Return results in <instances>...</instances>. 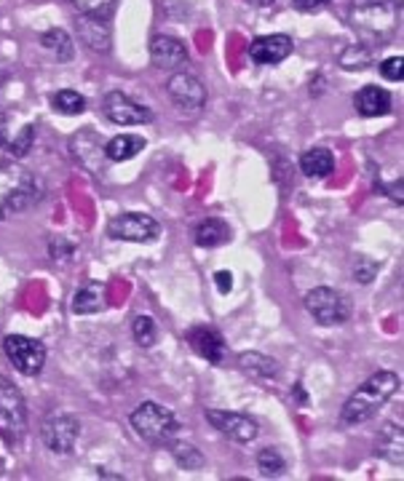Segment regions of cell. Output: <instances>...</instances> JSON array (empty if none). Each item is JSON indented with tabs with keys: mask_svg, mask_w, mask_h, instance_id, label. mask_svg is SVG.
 <instances>
[{
	"mask_svg": "<svg viewBox=\"0 0 404 481\" xmlns=\"http://www.w3.org/2000/svg\"><path fill=\"white\" fill-rule=\"evenodd\" d=\"M402 19L400 0H354L351 5V27L362 35V40L375 48L386 46L394 38Z\"/></svg>",
	"mask_w": 404,
	"mask_h": 481,
	"instance_id": "cell-1",
	"label": "cell"
},
{
	"mask_svg": "<svg viewBox=\"0 0 404 481\" xmlns=\"http://www.w3.org/2000/svg\"><path fill=\"white\" fill-rule=\"evenodd\" d=\"M402 380L400 374L394 372H375L367 382H362L351 396L348 401L343 404V412H340V423L343 425H359V423H367L370 417H375L383 404L400 391Z\"/></svg>",
	"mask_w": 404,
	"mask_h": 481,
	"instance_id": "cell-2",
	"label": "cell"
},
{
	"mask_svg": "<svg viewBox=\"0 0 404 481\" xmlns=\"http://www.w3.org/2000/svg\"><path fill=\"white\" fill-rule=\"evenodd\" d=\"M134 434L148 442L150 447H169L177 434H180V420L172 415V409L156 404V401H145L140 404L132 417H129Z\"/></svg>",
	"mask_w": 404,
	"mask_h": 481,
	"instance_id": "cell-3",
	"label": "cell"
},
{
	"mask_svg": "<svg viewBox=\"0 0 404 481\" xmlns=\"http://www.w3.org/2000/svg\"><path fill=\"white\" fill-rule=\"evenodd\" d=\"M27 434V407L19 388L0 377V439L5 444H19Z\"/></svg>",
	"mask_w": 404,
	"mask_h": 481,
	"instance_id": "cell-4",
	"label": "cell"
},
{
	"mask_svg": "<svg viewBox=\"0 0 404 481\" xmlns=\"http://www.w3.org/2000/svg\"><path fill=\"white\" fill-rule=\"evenodd\" d=\"M305 308L314 316L316 323L322 326H340L351 316V305L348 300L330 287H316L305 295Z\"/></svg>",
	"mask_w": 404,
	"mask_h": 481,
	"instance_id": "cell-5",
	"label": "cell"
},
{
	"mask_svg": "<svg viewBox=\"0 0 404 481\" xmlns=\"http://www.w3.org/2000/svg\"><path fill=\"white\" fill-rule=\"evenodd\" d=\"M107 236L129 244H153L161 236V222H156L150 214L126 211L107 222Z\"/></svg>",
	"mask_w": 404,
	"mask_h": 481,
	"instance_id": "cell-6",
	"label": "cell"
},
{
	"mask_svg": "<svg viewBox=\"0 0 404 481\" xmlns=\"http://www.w3.org/2000/svg\"><path fill=\"white\" fill-rule=\"evenodd\" d=\"M3 350L8 356V361L13 364V369L24 377H35L40 374L43 364H46V348L40 339L24 337V334H8L3 339Z\"/></svg>",
	"mask_w": 404,
	"mask_h": 481,
	"instance_id": "cell-7",
	"label": "cell"
},
{
	"mask_svg": "<svg viewBox=\"0 0 404 481\" xmlns=\"http://www.w3.org/2000/svg\"><path fill=\"white\" fill-rule=\"evenodd\" d=\"M78 436H81V423L73 415H64V412L48 415L40 425V439H43L46 450H51L56 455L73 452L75 444H78Z\"/></svg>",
	"mask_w": 404,
	"mask_h": 481,
	"instance_id": "cell-8",
	"label": "cell"
},
{
	"mask_svg": "<svg viewBox=\"0 0 404 481\" xmlns=\"http://www.w3.org/2000/svg\"><path fill=\"white\" fill-rule=\"evenodd\" d=\"M167 94L175 102V107L185 116H199L206 105V89L191 73H175L167 83Z\"/></svg>",
	"mask_w": 404,
	"mask_h": 481,
	"instance_id": "cell-9",
	"label": "cell"
},
{
	"mask_svg": "<svg viewBox=\"0 0 404 481\" xmlns=\"http://www.w3.org/2000/svg\"><path fill=\"white\" fill-rule=\"evenodd\" d=\"M102 113L110 124L116 126H142V124H150L153 121V113L150 107L134 102L129 94L124 91H110L102 102Z\"/></svg>",
	"mask_w": 404,
	"mask_h": 481,
	"instance_id": "cell-10",
	"label": "cell"
},
{
	"mask_svg": "<svg viewBox=\"0 0 404 481\" xmlns=\"http://www.w3.org/2000/svg\"><path fill=\"white\" fill-rule=\"evenodd\" d=\"M206 420L211 428H217L225 439L236 442V444H249L257 439L260 434V425L241 415V412H225V409H206Z\"/></svg>",
	"mask_w": 404,
	"mask_h": 481,
	"instance_id": "cell-11",
	"label": "cell"
},
{
	"mask_svg": "<svg viewBox=\"0 0 404 481\" xmlns=\"http://www.w3.org/2000/svg\"><path fill=\"white\" fill-rule=\"evenodd\" d=\"M70 150H73V159L78 160L86 171H91V174H99V171H105V142H102V137L97 134V132H91V129H83V132H78L73 140H70Z\"/></svg>",
	"mask_w": 404,
	"mask_h": 481,
	"instance_id": "cell-12",
	"label": "cell"
},
{
	"mask_svg": "<svg viewBox=\"0 0 404 481\" xmlns=\"http://www.w3.org/2000/svg\"><path fill=\"white\" fill-rule=\"evenodd\" d=\"M292 48H295V43H292L289 35H281V32L260 35V38H254L249 43V59L254 64H265V67L268 64H281L292 54Z\"/></svg>",
	"mask_w": 404,
	"mask_h": 481,
	"instance_id": "cell-13",
	"label": "cell"
},
{
	"mask_svg": "<svg viewBox=\"0 0 404 481\" xmlns=\"http://www.w3.org/2000/svg\"><path fill=\"white\" fill-rule=\"evenodd\" d=\"M185 339L193 348V353H199L209 364L219 366L225 361L228 348H225V339L219 337L217 329H211V326H193V329H188Z\"/></svg>",
	"mask_w": 404,
	"mask_h": 481,
	"instance_id": "cell-14",
	"label": "cell"
},
{
	"mask_svg": "<svg viewBox=\"0 0 404 481\" xmlns=\"http://www.w3.org/2000/svg\"><path fill=\"white\" fill-rule=\"evenodd\" d=\"M150 59L159 70H180L188 62V48L172 35H156L150 40Z\"/></svg>",
	"mask_w": 404,
	"mask_h": 481,
	"instance_id": "cell-15",
	"label": "cell"
},
{
	"mask_svg": "<svg viewBox=\"0 0 404 481\" xmlns=\"http://www.w3.org/2000/svg\"><path fill=\"white\" fill-rule=\"evenodd\" d=\"M75 30H78V38H81L91 51H99V54H107V51H110V24H107V19L81 13Z\"/></svg>",
	"mask_w": 404,
	"mask_h": 481,
	"instance_id": "cell-16",
	"label": "cell"
},
{
	"mask_svg": "<svg viewBox=\"0 0 404 481\" xmlns=\"http://www.w3.org/2000/svg\"><path fill=\"white\" fill-rule=\"evenodd\" d=\"M354 105H357V113L365 116V118H381V116H389L391 113V94L381 86H365L357 91L354 97Z\"/></svg>",
	"mask_w": 404,
	"mask_h": 481,
	"instance_id": "cell-17",
	"label": "cell"
},
{
	"mask_svg": "<svg viewBox=\"0 0 404 481\" xmlns=\"http://www.w3.org/2000/svg\"><path fill=\"white\" fill-rule=\"evenodd\" d=\"M375 452L383 458V460H389L391 466H404V434H402V425H394V423H389V425H383V431H381V436H378V442H375Z\"/></svg>",
	"mask_w": 404,
	"mask_h": 481,
	"instance_id": "cell-18",
	"label": "cell"
},
{
	"mask_svg": "<svg viewBox=\"0 0 404 481\" xmlns=\"http://www.w3.org/2000/svg\"><path fill=\"white\" fill-rule=\"evenodd\" d=\"M300 171L308 179H324L335 171V156L327 148H311L300 159Z\"/></svg>",
	"mask_w": 404,
	"mask_h": 481,
	"instance_id": "cell-19",
	"label": "cell"
},
{
	"mask_svg": "<svg viewBox=\"0 0 404 481\" xmlns=\"http://www.w3.org/2000/svg\"><path fill=\"white\" fill-rule=\"evenodd\" d=\"M145 145L148 142L142 137H137V134H118L105 145V156H107V160H116V163L132 160L145 150Z\"/></svg>",
	"mask_w": 404,
	"mask_h": 481,
	"instance_id": "cell-20",
	"label": "cell"
},
{
	"mask_svg": "<svg viewBox=\"0 0 404 481\" xmlns=\"http://www.w3.org/2000/svg\"><path fill=\"white\" fill-rule=\"evenodd\" d=\"M238 364L246 374L257 377V380H276L279 377V364L271 358V356H262V353H241L238 356Z\"/></svg>",
	"mask_w": 404,
	"mask_h": 481,
	"instance_id": "cell-21",
	"label": "cell"
},
{
	"mask_svg": "<svg viewBox=\"0 0 404 481\" xmlns=\"http://www.w3.org/2000/svg\"><path fill=\"white\" fill-rule=\"evenodd\" d=\"M102 308H105V287L102 284H89L73 297V314H78V316H89Z\"/></svg>",
	"mask_w": 404,
	"mask_h": 481,
	"instance_id": "cell-22",
	"label": "cell"
},
{
	"mask_svg": "<svg viewBox=\"0 0 404 481\" xmlns=\"http://www.w3.org/2000/svg\"><path fill=\"white\" fill-rule=\"evenodd\" d=\"M40 43H43V48H46V51H51V54H54V59H59V62H70V59H73V54H75V43H73V38H70L64 30H59V27H54V30L43 32Z\"/></svg>",
	"mask_w": 404,
	"mask_h": 481,
	"instance_id": "cell-23",
	"label": "cell"
},
{
	"mask_svg": "<svg viewBox=\"0 0 404 481\" xmlns=\"http://www.w3.org/2000/svg\"><path fill=\"white\" fill-rule=\"evenodd\" d=\"M228 238H230V228L222 219H203L196 228V244L203 249L222 246V244H228Z\"/></svg>",
	"mask_w": 404,
	"mask_h": 481,
	"instance_id": "cell-24",
	"label": "cell"
},
{
	"mask_svg": "<svg viewBox=\"0 0 404 481\" xmlns=\"http://www.w3.org/2000/svg\"><path fill=\"white\" fill-rule=\"evenodd\" d=\"M373 56H375V51H373L367 43H354V46H348V48L340 54L338 64H340L343 70H367V67L373 64Z\"/></svg>",
	"mask_w": 404,
	"mask_h": 481,
	"instance_id": "cell-25",
	"label": "cell"
},
{
	"mask_svg": "<svg viewBox=\"0 0 404 481\" xmlns=\"http://www.w3.org/2000/svg\"><path fill=\"white\" fill-rule=\"evenodd\" d=\"M51 107L62 116H81L86 110V99L73 89H62L51 97Z\"/></svg>",
	"mask_w": 404,
	"mask_h": 481,
	"instance_id": "cell-26",
	"label": "cell"
},
{
	"mask_svg": "<svg viewBox=\"0 0 404 481\" xmlns=\"http://www.w3.org/2000/svg\"><path fill=\"white\" fill-rule=\"evenodd\" d=\"M169 450H172L175 463H177V466H183L185 471H199V468H203V455L196 450V447L183 444V442H172V444H169Z\"/></svg>",
	"mask_w": 404,
	"mask_h": 481,
	"instance_id": "cell-27",
	"label": "cell"
},
{
	"mask_svg": "<svg viewBox=\"0 0 404 481\" xmlns=\"http://www.w3.org/2000/svg\"><path fill=\"white\" fill-rule=\"evenodd\" d=\"M257 468H260V474L262 477H281L284 471H287V460H284V455L279 452V450H273V447H268V450H262L260 455H257Z\"/></svg>",
	"mask_w": 404,
	"mask_h": 481,
	"instance_id": "cell-28",
	"label": "cell"
},
{
	"mask_svg": "<svg viewBox=\"0 0 404 481\" xmlns=\"http://www.w3.org/2000/svg\"><path fill=\"white\" fill-rule=\"evenodd\" d=\"M132 334H134V342L140 348H150L156 342V337H159V326L150 316H137L132 321Z\"/></svg>",
	"mask_w": 404,
	"mask_h": 481,
	"instance_id": "cell-29",
	"label": "cell"
},
{
	"mask_svg": "<svg viewBox=\"0 0 404 481\" xmlns=\"http://www.w3.org/2000/svg\"><path fill=\"white\" fill-rule=\"evenodd\" d=\"M81 13H89V16H102V19H110L118 0H70Z\"/></svg>",
	"mask_w": 404,
	"mask_h": 481,
	"instance_id": "cell-30",
	"label": "cell"
},
{
	"mask_svg": "<svg viewBox=\"0 0 404 481\" xmlns=\"http://www.w3.org/2000/svg\"><path fill=\"white\" fill-rule=\"evenodd\" d=\"M32 142H35V126H24L21 134L8 145V153H11L13 159H24L27 150L32 148Z\"/></svg>",
	"mask_w": 404,
	"mask_h": 481,
	"instance_id": "cell-31",
	"label": "cell"
},
{
	"mask_svg": "<svg viewBox=\"0 0 404 481\" xmlns=\"http://www.w3.org/2000/svg\"><path fill=\"white\" fill-rule=\"evenodd\" d=\"M381 75L391 83H400L404 78V59L402 56H389L381 62Z\"/></svg>",
	"mask_w": 404,
	"mask_h": 481,
	"instance_id": "cell-32",
	"label": "cell"
},
{
	"mask_svg": "<svg viewBox=\"0 0 404 481\" xmlns=\"http://www.w3.org/2000/svg\"><path fill=\"white\" fill-rule=\"evenodd\" d=\"M375 276H378V265H375L373 260H367V257H359L357 265H354V279H357L359 284H370Z\"/></svg>",
	"mask_w": 404,
	"mask_h": 481,
	"instance_id": "cell-33",
	"label": "cell"
},
{
	"mask_svg": "<svg viewBox=\"0 0 404 481\" xmlns=\"http://www.w3.org/2000/svg\"><path fill=\"white\" fill-rule=\"evenodd\" d=\"M292 5L303 13H316L330 5V0H292Z\"/></svg>",
	"mask_w": 404,
	"mask_h": 481,
	"instance_id": "cell-34",
	"label": "cell"
},
{
	"mask_svg": "<svg viewBox=\"0 0 404 481\" xmlns=\"http://www.w3.org/2000/svg\"><path fill=\"white\" fill-rule=\"evenodd\" d=\"M214 284H217L219 295H228L233 289V276L228 271H219V273H214Z\"/></svg>",
	"mask_w": 404,
	"mask_h": 481,
	"instance_id": "cell-35",
	"label": "cell"
},
{
	"mask_svg": "<svg viewBox=\"0 0 404 481\" xmlns=\"http://www.w3.org/2000/svg\"><path fill=\"white\" fill-rule=\"evenodd\" d=\"M8 145V118L0 113V148Z\"/></svg>",
	"mask_w": 404,
	"mask_h": 481,
	"instance_id": "cell-36",
	"label": "cell"
},
{
	"mask_svg": "<svg viewBox=\"0 0 404 481\" xmlns=\"http://www.w3.org/2000/svg\"><path fill=\"white\" fill-rule=\"evenodd\" d=\"M252 5H260V8H265V5H273L276 0H249Z\"/></svg>",
	"mask_w": 404,
	"mask_h": 481,
	"instance_id": "cell-37",
	"label": "cell"
},
{
	"mask_svg": "<svg viewBox=\"0 0 404 481\" xmlns=\"http://www.w3.org/2000/svg\"><path fill=\"white\" fill-rule=\"evenodd\" d=\"M0 477H3V460H0Z\"/></svg>",
	"mask_w": 404,
	"mask_h": 481,
	"instance_id": "cell-38",
	"label": "cell"
}]
</instances>
